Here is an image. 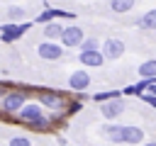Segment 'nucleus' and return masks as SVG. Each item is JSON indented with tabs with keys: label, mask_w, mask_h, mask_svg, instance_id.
Listing matches in <instances>:
<instances>
[{
	"label": "nucleus",
	"mask_w": 156,
	"mask_h": 146,
	"mask_svg": "<svg viewBox=\"0 0 156 146\" xmlns=\"http://www.w3.org/2000/svg\"><path fill=\"white\" fill-rule=\"evenodd\" d=\"M20 117H22L27 124H32L34 129H41V131L49 129V119L41 114V107L34 105V102H32V105H22V107H20Z\"/></svg>",
	"instance_id": "obj_1"
},
{
	"label": "nucleus",
	"mask_w": 156,
	"mask_h": 146,
	"mask_svg": "<svg viewBox=\"0 0 156 146\" xmlns=\"http://www.w3.org/2000/svg\"><path fill=\"white\" fill-rule=\"evenodd\" d=\"M37 54H39V58H44V61H58V58L63 56V46H61V44H54L51 39H46V41H41V44L37 46Z\"/></svg>",
	"instance_id": "obj_2"
},
{
	"label": "nucleus",
	"mask_w": 156,
	"mask_h": 146,
	"mask_svg": "<svg viewBox=\"0 0 156 146\" xmlns=\"http://www.w3.org/2000/svg\"><path fill=\"white\" fill-rule=\"evenodd\" d=\"M58 39H61L63 46L73 49V46H78V44L83 41V29H80L78 24H68V27H63V32H61Z\"/></svg>",
	"instance_id": "obj_3"
},
{
	"label": "nucleus",
	"mask_w": 156,
	"mask_h": 146,
	"mask_svg": "<svg viewBox=\"0 0 156 146\" xmlns=\"http://www.w3.org/2000/svg\"><path fill=\"white\" fill-rule=\"evenodd\" d=\"M29 27H32V22H24V24H2V27H0V39L10 44V41L20 39Z\"/></svg>",
	"instance_id": "obj_4"
},
{
	"label": "nucleus",
	"mask_w": 156,
	"mask_h": 146,
	"mask_svg": "<svg viewBox=\"0 0 156 146\" xmlns=\"http://www.w3.org/2000/svg\"><path fill=\"white\" fill-rule=\"evenodd\" d=\"M122 112H124V102H122L119 97L105 100V102L100 105V114H102L105 119H117V117H119Z\"/></svg>",
	"instance_id": "obj_5"
},
{
	"label": "nucleus",
	"mask_w": 156,
	"mask_h": 146,
	"mask_svg": "<svg viewBox=\"0 0 156 146\" xmlns=\"http://www.w3.org/2000/svg\"><path fill=\"white\" fill-rule=\"evenodd\" d=\"M22 105H24V92H7V95L2 97V102H0V107H2L5 112H10V114L20 112Z\"/></svg>",
	"instance_id": "obj_6"
},
{
	"label": "nucleus",
	"mask_w": 156,
	"mask_h": 146,
	"mask_svg": "<svg viewBox=\"0 0 156 146\" xmlns=\"http://www.w3.org/2000/svg\"><path fill=\"white\" fill-rule=\"evenodd\" d=\"M105 58H119L122 54H124V44L119 41V39H107L105 44H102V51H100Z\"/></svg>",
	"instance_id": "obj_7"
},
{
	"label": "nucleus",
	"mask_w": 156,
	"mask_h": 146,
	"mask_svg": "<svg viewBox=\"0 0 156 146\" xmlns=\"http://www.w3.org/2000/svg\"><path fill=\"white\" fill-rule=\"evenodd\" d=\"M88 85H90V75H88L85 71H76V73H71V78H68V88H71V90L83 92Z\"/></svg>",
	"instance_id": "obj_8"
},
{
	"label": "nucleus",
	"mask_w": 156,
	"mask_h": 146,
	"mask_svg": "<svg viewBox=\"0 0 156 146\" xmlns=\"http://www.w3.org/2000/svg\"><path fill=\"white\" fill-rule=\"evenodd\" d=\"M141 141H144V129L132 124L122 127V144H141Z\"/></svg>",
	"instance_id": "obj_9"
},
{
	"label": "nucleus",
	"mask_w": 156,
	"mask_h": 146,
	"mask_svg": "<svg viewBox=\"0 0 156 146\" xmlns=\"http://www.w3.org/2000/svg\"><path fill=\"white\" fill-rule=\"evenodd\" d=\"M39 100L46 105V107H51V109H61L63 107V95H58V92H49V90H41L39 92Z\"/></svg>",
	"instance_id": "obj_10"
},
{
	"label": "nucleus",
	"mask_w": 156,
	"mask_h": 146,
	"mask_svg": "<svg viewBox=\"0 0 156 146\" xmlns=\"http://www.w3.org/2000/svg\"><path fill=\"white\" fill-rule=\"evenodd\" d=\"M78 58H80V63H83V66H93V68H98V66H102V63H105V56H102L98 49H95V51H80V56H78Z\"/></svg>",
	"instance_id": "obj_11"
},
{
	"label": "nucleus",
	"mask_w": 156,
	"mask_h": 146,
	"mask_svg": "<svg viewBox=\"0 0 156 146\" xmlns=\"http://www.w3.org/2000/svg\"><path fill=\"white\" fill-rule=\"evenodd\" d=\"M136 73H139L141 78H156V58H149V61H144V63L136 68Z\"/></svg>",
	"instance_id": "obj_12"
},
{
	"label": "nucleus",
	"mask_w": 156,
	"mask_h": 146,
	"mask_svg": "<svg viewBox=\"0 0 156 146\" xmlns=\"http://www.w3.org/2000/svg\"><path fill=\"white\" fill-rule=\"evenodd\" d=\"M136 27H141V29H156V10H149L146 15H141L136 19Z\"/></svg>",
	"instance_id": "obj_13"
},
{
	"label": "nucleus",
	"mask_w": 156,
	"mask_h": 146,
	"mask_svg": "<svg viewBox=\"0 0 156 146\" xmlns=\"http://www.w3.org/2000/svg\"><path fill=\"white\" fill-rule=\"evenodd\" d=\"M61 32H63V24L61 22H46V27H44V36L46 39H58L61 36Z\"/></svg>",
	"instance_id": "obj_14"
},
{
	"label": "nucleus",
	"mask_w": 156,
	"mask_h": 146,
	"mask_svg": "<svg viewBox=\"0 0 156 146\" xmlns=\"http://www.w3.org/2000/svg\"><path fill=\"white\" fill-rule=\"evenodd\" d=\"M102 131L107 134V139H110V141H115V144H122V124H107Z\"/></svg>",
	"instance_id": "obj_15"
},
{
	"label": "nucleus",
	"mask_w": 156,
	"mask_h": 146,
	"mask_svg": "<svg viewBox=\"0 0 156 146\" xmlns=\"http://www.w3.org/2000/svg\"><path fill=\"white\" fill-rule=\"evenodd\" d=\"M134 2H136V0H110V7H112L115 12H129V10L134 7Z\"/></svg>",
	"instance_id": "obj_16"
},
{
	"label": "nucleus",
	"mask_w": 156,
	"mask_h": 146,
	"mask_svg": "<svg viewBox=\"0 0 156 146\" xmlns=\"http://www.w3.org/2000/svg\"><path fill=\"white\" fill-rule=\"evenodd\" d=\"M144 90H146V78H141V83H136V85H127L124 88L127 95H141Z\"/></svg>",
	"instance_id": "obj_17"
},
{
	"label": "nucleus",
	"mask_w": 156,
	"mask_h": 146,
	"mask_svg": "<svg viewBox=\"0 0 156 146\" xmlns=\"http://www.w3.org/2000/svg\"><path fill=\"white\" fill-rule=\"evenodd\" d=\"M98 46H100V41H98V39H83V41L78 44V49H80V51H95Z\"/></svg>",
	"instance_id": "obj_18"
},
{
	"label": "nucleus",
	"mask_w": 156,
	"mask_h": 146,
	"mask_svg": "<svg viewBox=\"0 0 156 146\" xmlns=\"http://www.w3.org/2000/svg\"><path fill=\"white\" fill-rule=\"evenodd\" d=\"M112 97H119V90H105V92H95V102H105V100H112Z\"/></svg>",
	"instance_id": "obj_19"
},
{
	"label": "nucleus",
	"mask_w": 156,
	"mask_h": 146,
	"mask_svg": "<svg viewBox=\"0 0 156 146\" xmlns=\"http://www.w3.org/2000/svg\"><path fill=\"white\" fill-rule=\"evenodd\" d=\"M7 17H10V19H24V7L12 5V7L7 10Z\"/></svg>",
	"instance_id": "obj_20"
},
{
	"label": "nucleus",
	"mask_w": 156,
	"mask_h": 146,
	"mask_svg": "<svg viewBox=\"0 0 156 146\" xmlns=\"http://www.w3.org/2000/svg\"><path fill=\"white\" fill-rule=\"evenodd\" d=\"M10 146H32V141L27 136H12L10 139Z\"/></svg>",
	"instance_id": "obj_21"
},
{
	"label": "nucleus",
	"mask_w": 156,
	"mask_h": 146,
	"mask_svg": "<svg viewBox=\"0 0 156 146\" xmlns=\"http://www.w3.org/2000/svg\"><path fill=\"white\" fill-rule=\"evenodd\" d=\"M54 19V10H46V12H41L39 17H37V24L41 22V24H46V22H51Z\"/></svg>",
	"instance_id": "obj_22"
},
{
	"label": "nucleus",
	"mask_w": 156,
	"mask_h": 146,
	"mask_svg": "<svg viewBox=\"0 0 156 146\" xmlns=\"http://www.w3.org/2000/svg\"><path fill=\"white\" fill-rule=\"evenodd\" d=\"M141 100H144L146 105H151V107H156V97H154V95H141Z\"/></svg>",
	"instance_id": "obj_23"
},
{
	"label": "nucleus",
	"mask_w": 156,
	"mask_h": 146,
	"mask_svg": "<svg viewBox=\"0 0 156 146\" xmlns=\"http://www.w3.org/2000/svg\"><path fill=\"white\" fill-rule=\"evenodd\" d=\"M146 146H156V141H149V144H146Z\"/></svg>",
	"instance_id": "obj_24"
},
{
	"label": "nucleus",
	"mask_w": 156,
	"mask_h": 146,
	"mask_svg": "<svg viewBox=\"0 0 156 146\" xmlns=\"http://www.w3.org/2000/svg\"><path fill=\"white\" fill-rule=\"evenodd\" d=\"M2 92H5V90H2V85H0V95H2Z\"/></svg>",
	"instance_id": "obj_25"
}]
</instances>
